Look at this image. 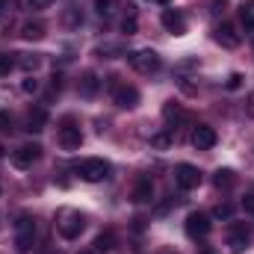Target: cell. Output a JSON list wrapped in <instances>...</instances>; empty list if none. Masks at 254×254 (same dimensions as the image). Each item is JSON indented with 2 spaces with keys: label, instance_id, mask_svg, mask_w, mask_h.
Instances as JSON below:
<instances>
[{
  "label": "cell",
  "instance_id": "6da1fadb",
  "mask_svg": "<svg viewBox=\"0 0 254 254\" xmlns=\"http://www.w3.org/2000/svg\"><path fill=\"white\" fill-rule=\"evenodd\" d=\"M86 228V216L80 210H71V207H63L57 213V231L63 234L65 240H77Z\"/></svg>",
  "mask_w": 254,
  "mask_h": 254
},
{
  "label": "cell",
  "instance_id": "7a4b0ae2",
  "mask_svg": "<svg viewBox=\"0 0 254 254\" xmlns=\"http://www.w3.org/2000/svg\"><path fill=\"white\" fill-rule=\"evenodd\" d=\"M110 172H113V166H110L107 160H101V157H89V160L77 163V175H80L86 184H101V181L110 178Z\"/></svg>",
  "mask_w": 254,
  "mask_h": 254
},
{
  "label": "cell",
  "instance_id": "3957f363",
  "mask_svg": "<svg viewBox=\"0 0 254 254\" xmlns=\"http://www.w3.org/2000/svg\"><path fill=\"white\" fill-rule=\"evenodd\" d=\"M33 243H36V219L30 213H21L15 219V249L27 254L33 249Z\"/></svg>",
  "mask_w": 254,
  "mask_h": 254
},
{
  "label": "cell",
  "instance_id": "277c9868",
  "mask_svg": "<svg viewBox=\"0 0 254 254\" xmlns=\"http://www.w3.org/2000/svg\"><path fill=\"white\" fill-rule=\"evenodd\" d=\"M127 63H130V68H133V71H139V74H157V71L163 68L160 54H157V51H151V48L127 54Z\"/></svg>",
  "mask_w": 254,
  "mask_h": 254
},
{
  "label": "cell",
  "instance_id": "5b68a950",
  "mask_svg": "<svg viewBox=\"0 0 254 254\" xmlns=\"http://www.w3.org/2000/svg\"><path fill=\"white\" fill-rule=\"evenodd\" d=\"M113 83V101L122 107V110H133L139 104V89L136 86H127V83H119V77H110Z\"/></svg>",
  "mask_w": 254,
  "mask_h": 254
},
{
  "label": "cell",
  "instance_id": "8992f818",
  "mask_svg": "<svg viewBox=\"0 0 254 254\" xmlns=\"http://www.w3.org/2000/svg\"><path fill=\"white\" fill-rule=\"evenodd\" d=\"M201 184V172L195 169V166H190V163H181V166H175V187L184 192L195 190Z\"/></svg>",
  "mask_w": 254,
  "mask_h": 254
},
{
  "label": "cell",
  "instance_id": "52a82bcc",
  "mask_svg": "<svg viewBox=\"0 0 254 254\" xmlns=\"http://www.w3.org/2000/svg\"><path fill=\"white\" fill-rule=\"evenodd\" d=\"M39 157H42V145H39V142H24V145L12 154V166H15V169H30Z\"/></svg>",
  "mask_w": 254,
  "mask_h": 254
},
{
  "label": "cell",
  "instance_id": "ba28073f",
  "mask_svg": "<svg viewBox=\"0 0 254 254\" xmlns=\"http://www.w3.org/2000/svg\"><path fill=\"white\" fill-rule=\"evenodd\" d=\"M184 228H187V237H192V240H204V237L210 234L213 222H210V216H207V213H190Z\"/></svg>",
  "mask_w": 254,
  "mask_h": 254
},
{
  "label": "cell",
  "instance_id": "9c48e42d",
  "mask_svg": "<svg viewBox=\"0 0 254 254\" xmlns=\"http://www.w3.org/2000/svg\"><path fill=\"white\" fill-rule=\"evenodd\" d=\"M60 145L65 151H77L83 145V133H80V127L74 125V119H65L63 122V127H60Z\"/></svg>",
  "mask_w": 254,
  "mask_h": 254
},
{
  "label": "cell",
  "instance_id": "30bf717a",
  "mask_svg": "<svg viewBox=\"0 0 254 254\" xmlns=\"http://www.w3.org/2000/svg\"><path fill=\"white\" fill-rule=\"evenodd\" d=\"M249 240H252V234H249V228H246L243 222H234V225L228 228V246H231L234 254L246 252V249H249Z\"/></svg>",
  "mask_w": 254,
  "mask_h": 254
},
{
  "label": "cell",
  "instance_id": "8fae6325",
  "mask_svg": "<svg viewBox=\"0 0 254 254\" xmlns=\"http://www.w3.org/2000/svg\"><path fill=\"white\" fill-rule=\"evenodd\" d=\"M216 42H219L222 48L234 51V48H240V45H243V36H240V30H237L234 24L222 21V24H216Z\"/></svg>",
  "mask_w": 254,
  "mask_h": 254
},
{
  "label": "cell",
  "instance_id": "7c38bea8",
  "mask_svg": "<svg viewBox=\"0 0 254 254\" xmlns=\"http://www.w3.org/2000/svg\"><path fill=\"white\" fill-rule=\"evenodd\" d=\"M160 21H163V27H166L169 33H175V36H184V33H187V18H184L181 9H163Z\"/></svg>",
  "mask_w": 254,
  "mask_h": 254
},
{
  "label": "cell",
  "instance_id": "4fadbf2b",
  "mask_svg": "<svg viewBox=\"0 0 254 254\" xmlns=\"http://www.w3.org/2000/svg\"><path fill=\"white\" fill-rule=\"evenodd\" d=\"M216 139H219V136H216V130L210 125H198L192 130V145H195L198 151H210V148L216 145Z\"/></svg>",
  "mask_w": 254,
  "mask_h": 254
},
{
  "label": "cell",
  "instance_id": "5bb4252c",
  "mask_svg": "<svg viewBox=\"0 0 254 254\" xmlns=\"http://www.w3.org/2000/svg\"><path fill=\"white\" fill-rule=\"evenodd\" d=\"M136 204H145V201H151L154 198V181H151V175H139L136 178V184H133V195H130Z\"/></svg>",
  "mask_w": 254,
  "mask_h": 254
},
{
  "label": "cell",
  "instance_id": "9a60e30c",
  "mask_svg": "<svg viewBox=\"0 0 254 254\" xmlns=\"http://www.w3.org/2000/svg\"><path fill=\"white\" fill-rule=\"evenodd\" d=\"M77 89H80V95H83V98H95V95H98V89H101L98 74H95V71H83V74H80Z\"/></svg>",
  "mask_w": 254,
  "mask_h": 254
},
{
  "label": "cell",
  "instance_id": "2e32d148",
  "mask_svg": "<svg viewBox=\"0 0 254 254\" xmlns=\"http://www.w3.org/2000/svg\"><path fill=\"white\" fill-rule=\"evenodd\" d=\"M45 125H48V113H45L42 107H36V110L27 113V130H30V133H42Z\"/></svg>",
  "mask_w": 254,
  "mask_h": 254
},
{
  "label": "cell",
  "instance_id": "e0dca14e",
  "mask_svg": "<svg viewBox=\"0 0 254 254\" xmlns=\"http://www.w3.org/2000/svg\"><path fill=\"white\" fill-rule=\"evenodd\" d=\"M116 249V234L113 231H101L98 237H95V252L98 254H107Z\"/></svg>",
  "mask_w": 254,
  "mask_h": 254
},
{
  "label": "cell",
  "instance_id": "ac0fdd59",
  "mask_svg": "<svg viewBox=\"0 0 254 254\" xmlns=\"http://www.w3.org/2000/svg\"><path fill=\"white\" fill-rule=\"evenodd\" d=\"M21 36L30 39V42H39V39H45V27H42L39 21H30V24L21 27Z\"/></svg>",
  "mask_w": 254,
  "mask_h": 254
},
{
  "label": "cell",
  "instance_id": "d6986e66",
  "mask_svg": "<svg viewBox=\"0 0 254 254\" xmlns=\"http://www.w3.org/2000/svg\"><path fill=\"white\" fill-rule=\"evenodd\" d=\"M172 142H175V133H172V130H163V133H154V136H151V148H157V151L172 148Z\"/></svg>",
  "mask_w": 254,
  "mask_h": 254
},
{
  "label": "cell",
  "instance_id": "ffe728a7",
  "mask_svg": "<svg viewBox=\"0 0 254 254\" xmlns=\"http://www.w3.org/2000/svg\"><path fill=\"white\" fill-rule=\"evenodd\" d=\"M213 184H216L219 190H228V187H234V184H237V175H234L231 169H219V172H216V178H213Z\"/></svg>",
  "mask_w": 254,
  "mask_h": 254
},
{
  "label": "cell",
  "instance_id": "44dd1931",
  "mask_svg": "<svg viewBox=\"0 0 254 254\" xmlns=\"http://www.w3.org/2000/svg\"><path fill=\"white\" fill-rule=\"evenodd\" d=\"M163 116H166L169 122H184V119H187V113H184V110H181L175 101H169V104L163 107Z\"/></svg>",
  "mask_w": 254,
  "mask_h": 254
},
{
  "label": "cell",
  "instance_id": "7402d4cb",
  "mask_svg": "<svg viewBox=\"0 0 254 254\" xmlns=\"http://www.w3.org/2000/svg\"><path fill=\"white\" fill-rule=\"evenodd\" d=\"M95 9H98L101 18H110L116 12V0H95Z\"/></svg>",
  "mask_w": 254,
  "mask_h": 254
},
{
  "label": "cell",
  "instance_id": "603a6c76",
  "mask_svg": "<svg viewBox=\"0 0 254 254\" xmlns=\"http://www.w3.org/2000/svg\"><path fill=\"white\" fill-rule=\"evenodd\" d=\"M18 57H21V60H18V65H21V68H27V71H36V68H39V63H42L36 54H18Z\"/></svg>",
  "mask_w": 254,
  "mask_h": 254
},
{
  "label": "cell",
  "instance_id": "cb8c5ba5",
  "mask_svg": "<svg viewBox=\"0 0 254 254\" xmlns=\"http://www.w3.org/2000/svg\"><path fill=\"white\" fill-rule=\"evenodd\" d=\"M98 54H101V57H107V60H113V57L125 54V48H122V45H104V48H98Z\"/></svg>",
  "mask_w": 254,
  "mask_h": 254
},
{
  "label": "cell",
  "instance_id": "d4e9b609",
  "mask_svg": "<svg viewBox=\"0 0 254 254\" xmlns=\"http://www.w3.org/2000/svg\"><path fill=\"white\" fill-rule=\"evenodd\" d=\"M139 30V21H136V15H127L125 21H122V33H127V36H133Z\"/></svg>",
  "mask_w": 254,
  "mask_h": 254
},
{
  "label": "cell",
  "instance_id": "484cf974",
  "mask_svg": "<svg viewBox=\"0 0 254 254\" xmlns=\"http://www.w3.org/2000/svg\"><path fill=\"white\" fill-rule=\"evenodd\" d=\"M15 60H12V57H9V54H0V77H6V74H9V71H12V68H15Z\"/></svg>",
  "mask_w": 254,
  "mask_h": 254
},
{
  "label": "cell",
  "instance_id": "4316f807",
  "mask_svg": "<svg viewBox=\"0 0 254 254\" xmlns=\"http://www.w3.org/2000/svg\"><path fill=\"white\" fill-rule=\"evenodd\" d=\"M234 216V207L231 204H219L216 210H213V219H231Z\"/></svg>",
  "mask_w": 254,
  "mask_h": 254
},
{
  "label": "cell",
  "instance_id": "83f0119b",
  "mask_svg": "<svg viewBox=\"0 0 254 254\" xmlns=\"http://www.w3.org/2000/svg\"><path fill=\"white\" fill-rule=\"evenodd\" d=\"M240 18H243V27H246L249 33H254V12H252V9H246V6H243V15H240Z\"/></svg>",
  "mask_w": 254,
  "mask_h": 254
},
{
  "label": "cell",
  "instance_id": "f1b7e54d",
  "mask_svg": "<svg viewBox=\"0 0 254 254\" xmlns=\"http://www.w3.org/2000/svg\"><path fill=\"white\" fill-rule=\"evenodd\" d=\"M240 86H243V74H231V77H228V89L234 92V89H240Z\"/></svg>",
  "mask_w": 254,
  "mask_h": 254
},
{
  "label": "cell",
  "instance_id": "f546056e",
  "mask_svg": "<svg viewBox=\"0 0 254 254\" xmlns=\"http://www.w3.org/2000/svg\"><path fill=\"white\" fill-rule=\"evenodd\" d=\"M21 89H24V92L30 95V92H36V89H39V80H33V77H27V80L21 83Z\"/></svg>",
  "mask_w": 254,
  "mask_h": 254
},
{
  "label": "cell",
  "instance_id": "4dcf8cb0",
  "mask_svg": "<svg viewBox=\"0 0 254 254\" xmlns=\"http://www.w3.org/2000/svg\"><path fill=\"white\" fill-rule=\"evenodd\" d=\"M0 130H12V116L9 113H0Z\"/></svg>",
  "mask_w": 254,
  "mask_h": 254
},
{
  "label": "cell",
  "instance_id": "1f68e13d",
  "mask_svg": "<svg viewBox=\"0 0 254 254\" xmlns=\"http://www.w3.org/2000/svg\"><path fill=\"white\" fill-rule=\"evenodd\" d=\"M243 210H246V213H254V192L243 198Z\"/></svg>",
  "mask_w": 254,
  "mask_h": 254
},
{
  "label": "cell",
  "instance_id": "d6a6232c",
  "mask_svg": "<svg viewBox=\"0 0 254 254\" xmlns=\"http://www.w3.org/2000/svg\"><path fill=\"white\" fill-rule=\"evenodd\" d=\"M54 0H30V6H36V9H45V6H51Z\"/></svg>",
  "mask_w": 254,
  "mask_h": 254
},
{
  "label": "cell",
  "instance_id": "836d02e7",
  "mask_svg": "<svg viewBox=\"0 0 254 254\" xmlns=\"http://www.w3.org/2000/svg\"><path fill=\"white\" fill-rule=\"evenodd\" d=\"M249 116H254V95L249 98Z\"/></svg>",
  "mask_w": 254,
  "mask_h": 254
},
{
  "label": "cell",
  "instance_id": "e575fe53",
  "mask_svg": "<svg viewBox=\"0 0 254 254\" xmlns=\"http://www.w3.org/2000/svg\"><path fill=\"white\" fill-rule=\"evenodd\" d=\"M77 254H98V252H95V249H80Z\"/></svg>",
  "mask_w": 254,
  "mask_h": 254
},
{
  "label": "cell",
  "instance_id": "d590c367",
  "mask_svg": "<svg viewBox=\"0 0 254 254\" xmlns=\"http://www.w3.org/2000/svg\"><path fill=\"white\" fill-rule=\"evenodd\" d=\"M154 3H163V6H169V3H172V0H154Z\"/></svg>",
  "mask_w": 254,
  "mask_h": 254
},
{
  "label": "cell",
  "instance_id": "8d00e7d4",
  "mask_svg": "<svg viewBox=\"0 0 254 254\" xmlns=\"http://www.w3.org/2000/svg\"><path fill=\"white\" fill-rule=\"evenodd\" d=\"M198 254H213V252H210V249H201V252H198Z\"/></svg>",
  "mask_w": 254,
  "mask_h": 254
},
{
  "label": "cell",
  "instance_id": "74e56055",
  "mask_svg": "<svg viewBox=\"0 0 254 254\" xmlns=\"http://www.w3.org/2000/svg\"><path fill=\"white\" fill-rule=\"evenodd\" d=\"M160 254H178V252H172V249H169V252H160Z\"/></svg>",
  "mask_w": 254,
  "mask_h": 254
},
{
  "label": "cell",
  "instance_id": "f35d334b",
  "mask_svg": "<svg viewBox=\"0 0 254 254\" xmlns=\"http://www.w3.org/2000/svg\"><path fill=\"white\" fill-rule=\"evenodd\" d=\"M3 151H6V148H3V145H0V157H3Z\"/></svg>",
  "mask_w": 254,
  "mask_h": 254
},
{
  "label": "cell",
  "instance_id": "ab89813d",
  "mask_svg": "<svg viewBox=\"0 0 254 254\" xmlns=\"http://www.w3.org/2000/svg\"><path fill=\"white\" fill-rule=\"evenodd\" d=\"M3 6H6V0H0V9H3Z\"/></svg>",
  "mask_w": 254,
  "mask_h": 254
}]
</instances>
